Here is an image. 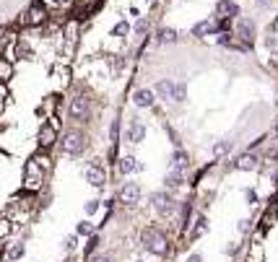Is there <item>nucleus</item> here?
Instances as JSON below:
<instances>
[{"instance_id": "39448f33", "label": "nucleus", "mask_w": 278, "mask_h": 262, "mask_svg": "<svg viewBox=\"0 0 278 262\" xmlns=\"http://www.w3.org/2000/svg\"><path fill=\"white\" fill-rule=\"evenodd\" d=\"M91 109H94V104H91L89 96H73L71 104H68V117L76 120V122H89L91 117Z\"/></svg>"}, {"instance_id": "c03bdc74", "label": "nucleus", "mask_w": 278, "mask_h": 262, "mask_svg": "<svg viewBox=\"0 0 278 262\" xmlns=\"http://www.w3.org/2000/svg\"><path fill=\"white\" fill-rule=\"evenodd\" d=\"M187 262H203V257H200V255H192V257H190Z\"/></svg>"}, {"instance_id": "a18cd8bd", "label": "nucleus", "mask_w": 278, "mask_h": 262, "mask_svg": "<svg viewBox=\"0 0 278 262\" xmlns=\"http://www.w3.org/2000/svg\"><path fill=\"white\" fill-rule=\"evenodd\" d=\"M63 262H73V260H63Z\"/></svg>"}, {"instance_id": "f257e3e1", "label": "nucleus", "mask_w": 278, "mask_h": 262, "mask_svg": "<svg viewBox=\"0 0 278 262\" xmlns=\"http://www.w3.org/2000/svg\"><path fill=\"white\" fill-rule=\"evenodd\" d=\"M141 242H143V247H146V252H151V255H156V257H164V255L169 252V242H167V236L161 234L159 229H154V226L143 231Z\"/></svg>"}, {"instance_id": "e433bc0d", "label": "nucleus", "mask_w": 278, "mask_h": 262, "mask_svg": "<svg viewBox=\"0 0 278 262\" xmlns=\"http://www.w3.org/2000/svg\"><path fill=\"white\" fill-rule=\"evenodd\" d=\"M78 234H84V236H89V234H94V229H91V223H86V221H81V223H78Z\"/></svg>"}, {"instance_id": "9b49d317", "label": "nucleus", "mask_w": 278, "mask_h": 262, "mask_svg": "<svg viewBox=\"0 0 278 262\" xmlns=\"http://www.w3.org/2000/svg\"><path fill=\"white\" fill-rule=\"evenodd\" d=\"M133 104L138 109H151L156 104V96H154V91L151 88H138L135 94H133Z\"/></svg>"}, {"instance_id": "a211bd4d", "label": "nucleus", "mask_w": 278, "mask_h": 262, "mask_svg": "<svg viewBox=\"0 0 278 262\" xmlns=\"http://www.w3.org/2000/svg\"><path fill=\"white\" fill-rule=\"evenodd\" d=\"M190 166V156L182 151V148H177L175 153H172V164H169V169L172 172H185V169Z\"/></svg>"}, {"instance_id": "2f4dec72", "label": "nucleus", "mask_w": 278, "mask_h": 262, "mask_svg": "<svg viewBox=\"0 0 278 262\" xmlns=\"http://www.w3.org/2000/svg\"><path fill=\"white\" fill-rule=\"evenodd\" d=\"M5 104H8V88H5V83H0V115H3Z\"/></svg>"}, {"instance_id": "9d476101", "label": "nucleus", "mask_w": 278, "mask_h": 262, "mask_svg": "<svg viewBox=\"0 0 278 262\" xmlns=\"http://www.w3.org/2000/svg\"><path fill=\"white\" fill-rule=\"evenodd\" d=\"M216 13L221 16V18H229V21H234L239 18V3H234V0H218L216 3Z\"/></svg>"}, {"instance_id": "49530a36", "label": "nucleus", "mask_w": 278, "mask_h": 262, "mask_svg": "<svg viewBox=\"0 0 278 262\" xmlns=\"http://www.w3.org/2000/svg\"><path fill=\"white\" fill-rule=\"evenodd\" d=\"M276 135H278V128H276Z\"/></svg>"}, {"instance_id": "ea45409f", "label": "nucleus", "mask_w": 278, "mask_h": 262, "mask_svg": "<svg viewBox=\"0 0 278 262\" xmlns=\"http://www.w3.org/2000/svg\"><path fill=\"white\" fill-rule=\"evenodd\" d=\"M271 34H276V37H278V16L273 18V24H271Z\"/></svg>"}, {"instance_id": "2eb2a0df", "label": "nucleus", "mask_w": 278, "mask_h": 262, "mask_svg": "<svg viewBox=\"0 0 278 262\" xmlns=\"http://www.w3.org/2000/svg\"><path fill=\"white\" fill-rule=\"evenodd\" d=\"M86 182H89L91 187H104V185H107V174H104L101 166L91 164V166L86 169Z\"/></svg>"}, {"instance_id": "20e7f679", "label": "nucleus", "mask_w": 278, "mask_h": 262, "mask_svg": "<svg viewBox=\"0 0 278 262\" xmlns=\"http://www.w3.org/2000/svg\"><path fill=\"white\" fill-rule=\"evenodd\" d=\"M47 18H50V8H44L39 0H34V3L24 10V16H21V24L31 26V29H39V26L47 24Z\"/></svg>"}, {"instance_id": "ddd939ff", "label": "nucleus", "mask_w": 278, "mask_h": 262, "mask_svg": "<svg viewBox=\"0 0 278 262\" xmlns=\"http://www.w3.org/2000/svg\"><path fill=\"white\" fill-rule=\"evenodd\" d=\"M143 138H146V125L138 122V120H133L130 128L125 130V140L135 145V143H143Z\"/></svg>"}, {"instance_id": "b1692460", "label": "nucleus", "mask_w": 278, "mask_h": 262, "mask_svg": "<svg viewBox=\"0 0 278 262\" xmlns=\"http://www.w3.org/2000/svg\"><path fill=\"white\" fill-rule=\"evenodd\" d=\"M172 101H187V86H185L182 81L180 83H175V91H172Z\"/></svg>"}, {"instance_id": "f8f14e48", "label": "nucleus", "mask_w": 278, "mask_h": 262, "mask_svg": "<svg viewBox=\"0 0 278 262\" xmlns=\"http://www.w3.org/2000/svg\"><path fill=\"white\" fill-rule=\"evenodd\" d=\"M120 200L127 202V205L138 202L141 200V185H138V182H125L122 190H120Z\"/></svg>"}, {"instance_id": "f704fd0d", "label": "nucleus", "mask_w": 278, "mask_h": 262, "mask_svg": "<svg viewBox=\"0 0 278 262\" xmlns=\"http://www.w3.org/2000/svg\"><path fill=\"white\" fill-rule=\"evenodd\" d=\"M96 244H99V236H96V234H91V239H89V247H86V257H91V252L96 249Z\"/></svg>"}, {"instance_id": "f3484780", "label": "nucleus", "mask_w": 278, "mask_h": 262, "mask_svg": "<svg viewBox=\"0 0 278 262\" xmlns=\"http://www.w3.org/2000/svg\"><path fill=\"white\" fill-rule=\"evenodd\" d=\"M172 91H175V81H169V78H161V81L154 86V96L161 99V101H172Z\"/></svg>"}, {"instance_id": "7c9ffc66", "label": "nucleus", "mask_w": 278, "mask_h": 262, "mask_svg": "<svg viewBox=\"0 0 278 262\" xmlns=\"http://www.w3.org/2000/svg\"><path fill=\"white\" fill-rule=\"evenodd\" d=\"M76 247H78V239L76 236H65L63 239V249H65V252H73Z\"/></svg>"}, {"instance_id": "412c9836", "label": "nucleus", "mask_w": 278, "mask_h": 262, "mask_svg": "<svg viewBox=\"0 0 278 262\" xmlns=\"http://www.w3.org/2000/svg\"><path fill=\"white\" fill-rule=\"evenodd\" d=\"M10 78H13V63L0 58V83H8Z\"/></svg>"}, {"instance_id": "c85d7f7f", "label": "nucleus", "mask_w": 278, "mask_h": 262, "mask_svg": "<svg viewBox=\"0 0 278 262\" xmlns=\"http://www.w3.org/2000/svg\"><path fill=\"white\" fill-rule=\"evenodd\" d=\"M265 50H268L271 55H278V37L273 34V37H265Z\"/></svg>"}, {"instance_id": "72a5a7b5", "label": "nucleus", "mask_w": 278, "mask_h": 262, "mask_svg": "<svg viewBox=\"0 0 278 262\" xmlns=\"http://www.w3.org/2000/svg\"><path fill=\"white\" fill-rule=\"evenodd\" d=\"M55 107H57V96H50L47 101H44V107L39 109V115L42 112H55Z\"/></svg>"}, {"instance_id": "dca6fc26", "label": "nucleus", "mask_w": 278, "mask_h": 262, "mask_svg": "<svg viewBox=\"0 0 278 262\" xmlns=\"http://www.w3.org/2000/svg\"><path fill=\"white\" fill-rule=\"evenodd\" d=\"M216 34H218V26H216V21H211V18L198 21V24L192 26V37H216Z\"/></svg>"}, {"instance_id": "a19ab883", "label": "nucleus", "mask_w": 278, "mask_h": 262, "mask_svg": "<svg viewBox=\"0 0 278 262\" xmlns=\"http://www.w3.org/2000/svg\"><path fill=\"white\" fill-rule=\"evenodd\" d=\"M247 200H250V202H258V195H255V190H247Z\"/></svg>"}, {"instance_id": "6ab92c4d", "label": "nucleus", "mask_w": 278, "mask_h": 262, "mask_svg": "<svg viewBox=\"0 0 278 262\" xmlns=\"http://www.w3.org/2000/svg\"><path fill=\"white\" fill-rule=\"evenodd\" d=\"M154 39H156V44H175L177 42V31L175 29H159Z\"/></svg>"}, {"instance_id": "79ce46f5", "label": "nucleus", "mask_w": 278, "mask_h": 262, "mask_svg": "<svg viewBox=\"0 0 278 262\" xmlns=\"http://www.w3.org/2000/svg\"><path fill=\"white\" fill-rule=\"evenodd\" d=\"M255 3H258V5H260V8H268V5H271V3H273V0H255Z\"/></svg>"}, {"instance_id": "7ed1b4c3", "label": "nucleus", "mask_w": 278, "mask_h": 262, "mask_svg": "<svg viewBox=\"0 0 278 262\" xmlns=\"http://www.w3.org/2000/svg\"><path fill=\"white\" fill-rule=\"evenodd\" d=\"M60 148H63L65 156H78L86 148V135H84V130H78V128L65 130V135L60 138Z\"/></svg>"}, {"instance_id": "423d86ee", "label": "nucleus", "mask_w": 278, "mask_h": 262, "mask_svg": "<svg viewBox=\"0 0 278 262\" xmlns=\"http://www.w3.org/2000/svg\"><path fill=\"white\" fill-rule=\"evenodd\" d=\"M237 24H234V37L239 42H245L247 47H252V42L255 37H258V26H255V21L252 18H234Z\"/></svg>"}, {"instance_id": "37998d69", "label": "nucleus", "mask_w": 278, "mask_h": 262, "mask_svg": "<svg viewBox=\"0 0 278 262\" xmlns=\"http://www.w3.org/2000/svg\"><path fill=\"white\" fill-rule=\"evenodd\" d=\"M94 262H112V257H107V255H101V257H96Z\"/></svg>"}, {"instance_id": "f03ea898", "label": "nucleus", "mask_w": 278, "mask_h": 262, "mask_svg": "<svg viewBox=\"0 0 278 262\" xmlns=\"http://www.w3.org/2000/svg\"><path fill=\"white\" fill-rule=\"evenodd\" d=\"M44 172H47V169H44L37 158H31L24 169V190L26 192H39L42 185H44Z\"/></svg>"}, {"instance_id": "5701e85b", "label": "nucleus", "mask_w": 278, "mask_h": 262, "mask_svg": "<svg viewBox=\"0 0 278 262\" xmlns=\"http://www.w3.org/2000/svg\"><path fill=\"white\" fill-rule=\"evenodd\" d=\"M164 185H167V190H177V187H182V172H169L167 179H164Z\"/></svg>"}, {"instance_id": "0eeeda50", "label": "nucleus", "mask_w": 278, "mask_h": 262, "mask_svg": "<svg viewBox=\"0 0 278 262\" xmlns=\"http://www.w3.org/2000/svg\"><path fill=\"white\" fill-rule=\"evenodd\" d=\"M81 37V21L78 18H68L65 26H63V42H65V55H71L78 44Z\"/></svg>"}, {"instance_id": "6e6552de", "label": "nucleus", "mask_w": 278, "mask_h": 262, "mask_svg": "<svg viewBox=\"0 0 278 262\" xmlns=\"http://www.w3.org/2000/svg\"><path fill=\"white\" fill-rule=\"evenodd\" d=\"M37 143H39L42 151H47V148H52V145L57 143V128H55L52 122H44L42 128H39V132H37Z\"/></svg>"}, {"instance_id": "bb28decb", "label": "nucleus", "mask_w": 278, "mask_h": 262, "mask_svg": "<svg viewBox=\"0 0 278 262\" xmlns=\"http://www.w3.org/2000/svg\"><path fill=\"white\" fill-rule=\"evenodd\" d=\"M203 234H205V218H203V215H198V221H195V226H192V239H198Z\"/></svg>"}, {"instance_id": "c9c22d12", "label": "nucleus", "mask_w": 278, "mask_h": 262, "mask_svg": "<svg viewBox=\"0 0 278 262\" xmlns=\"http://www.w3.org/2000/svg\"><path fill=\"white\" fill-rule=\"evenodd\" d=\"M84 210H86L89 215H94V213L99 210V200H89V202L84 205Z\"/></svg>"}, {"instance_id": "aec40b11", "label": "nucleus", "mask_w": 278, "mask_h": 262, "mask_svg": "<svg viewBox=\"0 0 278 262\" xmlns=\"http://www.w3.org/2000/svg\"><path fill=\"white\" fill-rule=\"evenodd\" d=\"M135 169H141V164L135 161V156H122L120 158V174H133Z\"/></svg>"}, {"instance_id": "cd10ccee", "label": "nucleus", "mask_w": 278, "mask_h": 262, "mask_svg": "<svg viewBox=\"0 0 278 262\" xmlns=\"http://www.w3.org/2000/svg\"><path fill=\"white\" fill-rule=\"evenodd\" d=\"M109 138H112L114 145H117V138H120V120H117V117H114L112 125H109Z\"/></svg>"}, {"instance_id": "de8ad7c7", "label": "nucleus", "mask_w": 278, "mask_h": 262, "mask_svg": "<svg viewBox=\"0 0 278 262\" xmlns=\"http://www.w3.org/2000/svg\"><path fill=\"white\" fill-rule=\"evenodd\" d=\"M0 257H3V255H0Z\"/></svg>"}, {"instance_id": "4be33fe9", "label": "nucleus", "mask_w": 278, "mask_h": 262, "mask_svg": "<svg viewBox=\"0 0 278 262\" xmlns=\"http://www.w3.org/2000/svg\"><path fill=\"white\" fill-rule=\"evenodd\" d=\"M133 31V26H130V21H117V24L112 26V37H117V39H125L127 34Z\"/></svg>"}, {"instance_id": "473e14b6", "label": "nucleus", "mask_w": 278, "mask_h": 262, "mask_svg": "<svg viewBox=\"0 0 278 262\" xmlns=\"http://www.w3.org/2000/svg\"><path fill=\"white\" fill-rule=\"evenodd\" d=\"M39 3L44 8H63V5H68V0H39Z\"/></svg>"}, {"instance_id": "393cba45", "label": "nucleus", "mask_w": 278, "mask_h": 262, "mask_svg": "<svg viewBox=\"0 0 278 262\" xmlns=\"http://www.w3.org/2000/svg\"><path fill=\"white\" fill-rule=\"evenodd\" d=\"M148 29H151V18H138L135 21V37H146Z\"/></svg>"}, {"instance_id": "a878e982", "label": "nucleus", "mask_w": 278, "mask_h": 262, "mask_svg": "<svg viewBox=\"0 0 278 262\" xmlns=\"http://www.w3.org/2000/svg\"><path fill=\"white\" fill-rule=\"evenodd\" d=\"M231 151V140H218L216 145H213V156L218 158V156H226Z\"/></svg>"}, {"instance_id": "4c0bfd02", "label": "nucleus", "mask_w": 278, "mask_h": 262, "mask_svg": "<svg viewBox=\"0 0 278 262\" xmlns=\"http://www.w3.org/2000/svg\"><path fill=\"white\" fill-rule=\"evenodd\" d=\"M8 255H10V260H18V257H24V247H21V244H16V247L10 249Z\"/></svg>"}, {"instance_id": "4468645a", "label": "nucleus", "mask_w": 278, "mask_h": 262, "mask_svg": "<svg viewBox=\"0 0 278 262\" xmlns=\"http://www.w3.org/2000/svg\"><path fill=\"white\" fill-rule=\"evenodd\" d=\"M260 166V158L255 156L252 151H247V153H242L237 161H234V169H239V172H255V169Z\"/></svg>"}, {"instance_id": "58836bf2", "label": "nucleus", "mask_w": 278, "mask_h": 262, "mask_svg": "<svg viewBox=\"0 0 278 262\" xmlns=\"http://www.w3.org/2000/svg\"><path fill=\"white\" fill-rule=\"evenodd\" d=\"M247 229H250V221H247V218H245V221H239V231H242V234H245Z\"/></svg>"}, {"instance_id": "c756f323", "label": "nucleus", "mask_w": 278, "mask_h": 262, "mask_svg": "<svg viewBox=\"0 0 278 262\" xmlns=\"http://www.w3.org/2000/svg\"><path fill=\"white\" fill-rule=\"evenodd\" d=\"M10 229H13V226H10V221H8V218H0V239H8V236H10Z\"/></svg>"}, {"instance_id": "1a4fd4ad", "label": "nucleus", "mask_w": 278, "mask_h": 262, "mask_svg": "<svg viewBox=\"0 0 278 262\" xmlns=\"http://www.w3.org/2000/svg\"><path fill=\"white\" fill-rule=\"evenodd\" d=\"M151 202H154L156 213H161V215H169L172 210H175V202H172L169 192H154V195H151Z\"/></svg>"}]
</instances>
